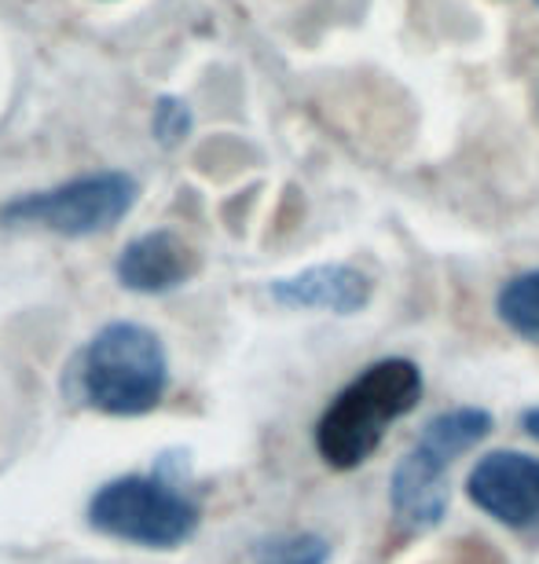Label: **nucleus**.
Segmentation results:
<instances>
[{
  "mask_svg": "<svg viewBox=\"0 0 539 564\" xmlns=\"http://www.w3.org/2000/svg\"><path fill=\"white\" fill-rule=\"evenodd\" d=\"M422 370L411 359H378L345 386L316 425V451L331 469H356L375 455L392 422L419 408Z\"/></svg>",
  "mask_w": 539,
  "mask_h": 564,
  "instance_id": "obj_1",
  "label": "nucleus"
},
{
  "mask_svg": "<svg viewBox=\"0 0 539 564\" xmlns=\"http://www.w3.org/2000/svg\"><path fill=\"white\" fill-rule=\"evenodd\" d=\"M492 433V414L481 408H452L422 425V436L397 462L389 484L392 517L408 532H430L448 513V469L459 455Z\"/></svg>",
  "mask_w": 539,
  "mask_h": 564,
  "instance_id": "obj_2",
  "label": "nucleus"
},
{
  "mask_svg": "<svg viewBox=\"0 0 539 564\" xmlns=\"http://www.w3.org/2000/svg\"><path fill=\"white\" fill-rule=\"evenodd\" d=\"M165 381V348L140 323L104 326L82 356V392L104 414H148L159 408Z\"/></svg>",
  "mask_w": 539,
  "mask_h": 564,
  "instance_id": "obj_3",
  "label": "nucleus"
},
{
  "mask_svg": "<svg viewBox=\"0 0 539 564\" xmlns=\"http://www.w3.org/2000/svg\"><path fill=\"white\" fill-rule=\"evenodd\" d=\"M88 521L96 532L121 543L170 550L195 535L198 506L165 480L121 477L96 491L88 502Z\"/></svg>",
  "mask_w": 539,
  "mask_h": 564,
  "instance_id": "obj_4",
  "label": "nucleus"
},
{
  "mask_svg": "<svg viewBox=\"0 0 539 564\" xmlns=\"http://www.w3.org/2000/svg\"><path fill=\"white\" fill-rule=\"evenodd\" d=\"M137 195L140 187L129 173H88L52 191L15 198L0 217L4 224H33L66 239H88L126 220L129 209L137 206Z\"/></svg>",
  "mask_w": 539,
  "mask_h": 564,
  "instance_id": "obj_5",
  "label": "nucleus"
},
{
  "mask_svg": "<svg viewBox=\"0 0 539 564\" xmlns=\"http://www.w3.org/2000/svg\"><path fill=\"white\" fill-rule=\"evenodd\" d=\"M466 495L492 521L532 532L539 528V458L525 451H492L470 469Z\"/></svg>",
  "mask_w": 539,
  "mask_h": 564,
  "instance_id": "obj_6",
  "label": "nucleus"
},
{
  "mask_svg": "<svg viewBox=\"0 0 539 564\" xmlns=\"http://www.w3.org/2000/svg\"><path fill=\"white\" fill-rule=\"evenodd\" d=\"M195 250L173 231H151L132 239L118 257V282L132 293H165L195 275Z\"/></svg>",
  "mask_w": 539,
  "mask_h": 564,
  "instance_id": "obj_7",
  "label": "nucleus"
},
{
  "mask_svg": "<svg viewBox=\"0 0 539 564\" xmlns=\"http://www.w3.org/2000/svg\"><path fill=\"white\" fill-rule=\"evenodd\" d=\"M272 297L279 304H287V308H320V312L353 315L370 301V282L364 272H356L349 264H316L290 279H276Z\"/></svg>",
  "mask_w": 539,
  "mask_h": 564,
  "instance_id": "obj_8",
  "label": "nucleus"
},
{
  "mask_svg": "<svg viewBox=\"0 0 539 564\" xmlns=\"http://www.w3.org/2000/svg\"><path fill=\"white\" fill-rule=\"evenodd\" d=\"M499 319L510 326L514 334L529 337L539 345V272L514 275L507 286L499 290Z\"/></svg>",
  "mask_w": 539,
  "mask_h": 564,
  "instance_id": "obj_9",
  "label": "nucleus"
},
{
  "mask_svg": "<svg viewBox=\"0 0 539 564\" xmlns=\"http://www.w3.org/2000/svg\"><path fill=\"white\" fill-rule=\"evenodd\" d=\"M331 546L316 535H283L257 546V564H327Z\"/></svg>",
  "mask_w": 539,
  "mask_h": 564,
  "instance_id": "obj_10",
  "label": "nucleus"
},
{
  "mask_svg": "<svg viewBox=\"0 0 539 564\" xmlns=\"http://www.w3.org/2000/svg\"><path fill=\"white\" fill-rule=\"evenodd\" d=\"M191 132V110L184 99H173V96H162L159 107H154V137L159 143L173 147L180 143Z\"/></svg>",
  "mask_w": 539,
  "mask_h": 564,
  "instance_id": "obj_11",
  "label": "nucleus"
},
{
  "mask_svg": "<svg viewBox=\"0 0 539 564\" xmlns=\"http://www.w3.org/2000/svg\"><path fill=\"white\" fill-rule=\"evenodd\" d=\"M521 425H525V433H529V436H536V440H539V408L525 411V414H521Z\"/></svg>",
  "mask_w": 539,
  "mask_h": 564,
  "instance_id": "obj_12",
  "label": "nucleus"
}]
</instances>
